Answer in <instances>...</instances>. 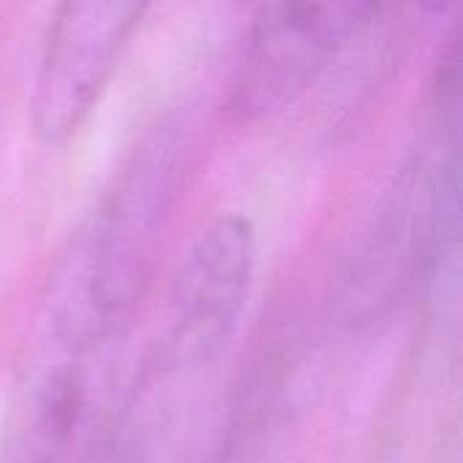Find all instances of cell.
Listing matches in <instances>:
<instances>
[{"label": "cell", "instance_id": "cell-2", "mask_svg": "<svg viewBox=\"0 0 463 463\" xmlns=\"http://www.w3.org/2000/svg\"><path fill=\"white\" fill-rule=\"evenodd\" d=\"M445 106L437 138L399 171L372 228L339 274L334 309L353 328L377 323L423 290L458 244V95Z\"/></svg>", "mask_w": 463, "mask_h": 463}, {"label": "cell", "instance_id": "cell-7", "mask_svg": "<svg viewBox=\"0 0 463 463\" xmlns=\"http://www.w3.org/2000/svg\"><path fill=\"white\" fill-rule=\"evenodd\" d=\"M418 5L431 16H445L456 5V0H418Z\"/></svg>", "mask_w": 463, "mask_h": 463}, {"label": "cell", "instance_id": "cell-5", "mask_svg": "<svg viewBox=\"0 0 463 463\" xmlns=\"http://www.w3.org/2000/svg\"><path fill=\"white\" fill-rule=\"evenodd\" d=\"M255 266L258 239L244 214H220L195 236L165 304L163 355L171 366L206 369L225 355L244 320Z\"/></svg>", "mask_w": 463, "mask_h": 463}, {"label": "cell", "instance_id": "cell-6", "mask_svg": "<svg viewBox=\"0 0 463 463\" xmlns=\"http://www.w3.org/2000/svg\"><path fill=\"white\" fill-rule=\"evenodd\" d=\"M16 388L0 439V463H76L90 415V355L52 350Z\"/></svg>", "mask_w": 463, "mask_h": 463}, {"label": "cell", "instance_id": "cell-4", "mask_svg": "<svg viewBox=\"0 0 463 463\" xmlns=\"http://www.w3.org/2000/svg\"><path fill=\"white\" fill-rule=\"evenodd\" d=\"M152 0H60L41 49L30 125L41 144H68L109 90Z\"/></svg>", "mask_w": 463, "mask_h": 463}, {"label": "cell", "instance_id": "cell-3", "mask_svg": "<svg viewBox=\"0 0 463 463\" xmlns=\"http://www.w3.org/2000/svg\"><path fill=\"white\" fill-rule=\"evenodd\" d=\"M383 5L385 0H263L236 71L233 111L258 122L290 109Z\"/></svg>", "mask_w": 463, "mask_h": 463}, {"label": "cell", "instance_id": "cell-1", "mask_svg": "<svg viewBox=\"0 0 463 463\" xmlns=\"http://www.w3.org/2000/svg\"><path fill=\"white\" fill-rule=\"evenodd\" d=\"M195 152V125L182 111L136 141L49 274L41 307L46 347L92 355L128 323L155 274Z\"/></svg>", "mask_w": 463, "mask_h": 463}]
</instances>
